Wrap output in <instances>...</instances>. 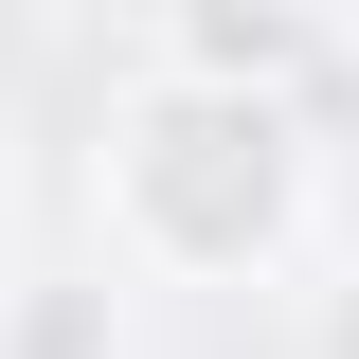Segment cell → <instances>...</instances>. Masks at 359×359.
<instances>
[{
	"label": "cell",
	"mask_w": 359,
	"mask_h": 359,
	"mask_svg": "<svg viewBox=\"0 0 359 359\" xmlns=\"http://www.w3.org/2000/svg\"><path fill=\"white\" fill-rule=\"evenodd\" d=\"M323 54H341V36H323V18H269V0H252V18H233V0L162 18V72H180V90H252V108H287Z\"/></svg>",
	"instance_id": "7a4b0ae2"
},
{
	"label": "cell",
	"mask_w": 359,
	"mask_h": 359,
	"mask_svg": "<svg viewBox=\"0 0 359 359\" xmlns=\"http://www.w3.org/2000/svg\"><path fill=\"white\" fill-rule=\"evenodd\" d=\"M90 323H108V287H36L18 306V359H90Z\"/></svg>",
	"instance_id": "3957f363"
},
{
	"label": "cell",
	"mask_w": 359,
	"mask_h": 359,
	"mask_svg": "<svg viewBox=\"0 0 359 359\" xmlns=\"http://www.w3.org/2000/svg\"><path fill=\"white\" fill-rule=\"evenodd\" d=\"M306 359H359V269L323 287V341H306Z\"/></svg>",
	"instance_id": "277c9868"
},
{
	"label": "cell",
	"mask_w": 359,
	"mask_h": 359,
	"mask_svg": "<svg viewBox=\"0 0 359 359\" xmlns=\"http://www.w3.org/2000/svg\"><path fill=\"white\" fill-rule=\"evenodd\" d=\"M108 216H126L162 269H252V252H287V216H306V126L252 108V90L144 72L126 126H108Z\"/></svg>",
	"instance_id": "6da1fadb"
}]
</instances>
